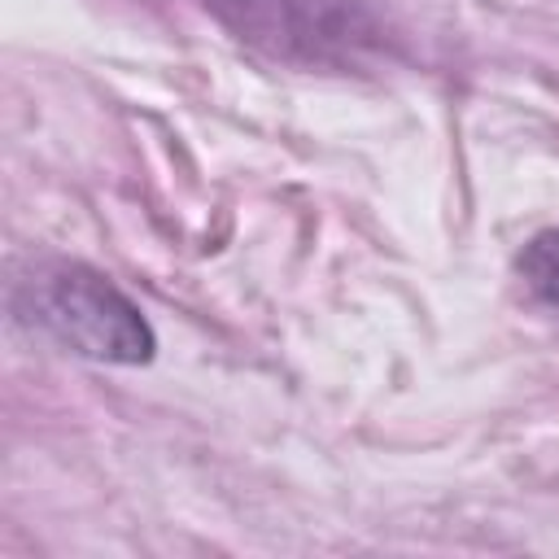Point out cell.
<instances>
[{
	"instance_id": "3957f363",
	"label": "cell",
	"mask_w": 559,
	"mask_h": 559,
	"mask_svg": "<svg viewBox=\"0 0 559 559\" xmlns=\"http://www.w3.org/2000/svg\"><path fill=\"white\" fill-rule=\"evenodd\" d=\"M520 275H524V284L542 297V301H550L555 310H559V227H546V231H537L524 249H520Z\"/></svg>"
},
{
	"instance_id": "7a4b0ae2",
	"label": "cell",
	"mask_w": 559,
	"mask_h": 559,
	"mask_svg": "<svg viewBox=\"0 0 559 559\" xmlns=\"http://www.w3.org/2000/svg\"><path fill=\"white\" fill-rule=\"evenodd\" d=\"M240 44L288 66H354L380 44V26L341 0H192Z\"/></svg>"
},
{
	"instance_id": "6da1fadb",
	"label": "cell",
	"mask_w": 559,
	"mask_h": 559,
	"mask_svg": "<svg viewBox=\"0 0 559 559\" xmlns=\"http://www.w3.org/2000/svg\"><path fill=\"white\" fill-rule=\"evenodd\" d=\"M13 314L92 362L140 367L157 349L144 310L109 275L74 258H44L22 271L13 280Z\"/></svg>"
}]
</instances>
